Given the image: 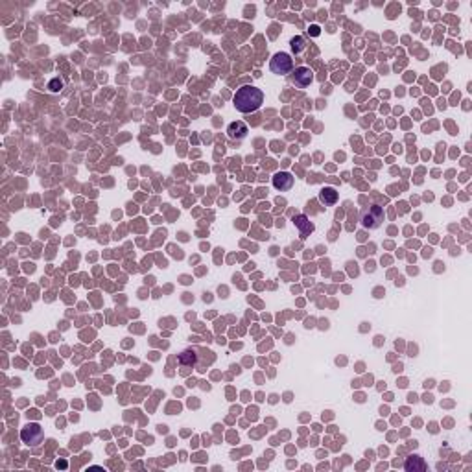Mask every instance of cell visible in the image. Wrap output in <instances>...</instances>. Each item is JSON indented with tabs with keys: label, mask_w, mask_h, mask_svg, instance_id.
Listing matches in <instances>:
<instances>
[{
	"label": "cell",
	"mask_w": 472,
	"mask_h": 472,
	"mask_svg": "<svg viewBox=\"0 0 472 472\" xmlns=\"http://www.w3.org/2000/svg\"><path fill=\"white\" fill-rule=\"evenodd\" d=\"M232 101L240 113H255L264 103V92L253 85H244L236 91Z\"/></svg>",
	"instance_id": "6da1fadb"
},
{
	"label": "cell",
	"mask_w": 472,
	"mask_h": 472,
	"mask_svg": "<svg viewBox=\"0 0 472 472\" xmlns=\"http://www.w3.org/2000/svg\"><path fill=\"white\" fill-rule=\"evenodd\" d=\"M384 223V208L380 205H369L361 211V225L367 229H378Z\"/></svg>",
	"instance_id": "7a4b0ae2"
},
{
	"label": "cell",
	"mask_w": 472,
	"mask_h": 472,
	"mask_svg": "<svg viewBox=\"0 0 472 472\" xmlns=\"http://www.w3.org/2000/svg\"><path fill=\"white\" fill-rule=\"evenodd\" d=\"M270 68L271 72L277 74V76H288V74L294 72V61H292V56L286 52H277L271 58L270 61Z\"/></svg>",
	"instance_id": "3957f363"
},
{
	"label": "cell",
	"mask_w": 472,
	"mask_h": 472,
	"mask_svg": "<svg viewBox=\"0 0 472 472\" xmlns=\"http://www.w3.org/2000/svg\"><path fill=\"white\" fill-rule=\"evenodd\" d=\"M43 437H44L43 428H41V424H37V423H28L24 428L20 430V439H22V443L28 444V447H37V444L43 441Z\"/></svg>",
	"instance_id": "277c9868"
},
{
	"label": "cell",
	"mask_w": 472,
	"mask_h": 472,
	"mask_svg": "<svg viewBox=\"0 0 472 472\" xmlns=\"http://www.w3.org/2000/svg\"><path fill=\"white\" fill-rule=\"evenodd\" d=\"M313 82V72L306 67H299L292 72V83L297 89H306Z\"/></svg>",
	"instance_id": "5b68a950"
},
{
	"label": "cell",
	"mask_w": 472,
	"mask_h": 472,
	"mask_svg": "<svg viewBox=\"0 0 472 472\" xmlns=\"http://www.w3.org/2000/svg\"><path fill=\"white\" fill-rule=\"evenodd\" d=\"M271 183H273V187L277 188V190H280V192H288V190H292V187H294V175L288 174V172H279V174H275L273 177H271Z\"/></svg>",
	"instance_id": "8992f818"
},
{
	"label": "cell",
	"mask_w": 472,
	"mask_h": 472,
	"mask_svg": "<svg viewBox=\"0 0 472 472\" xmlns=\"http://www.w3.org/2000/svg\"><path fill=\"white\" fill-rule=\"evenodd\" d=\"M337 198H339V194H337V190L334 187H323L321 190H319V201L323 203L325 207H332V205H336Z\"/></svg>",
	"instance_id": "52a82bcc"
},
{
	"label": "cell",
	"mask_w": 472,
	"mask_h": 472,
	"mask_svg": "<svg viewBox=\"0 0 472 472\" xmlns=\"http://www.w3.org/2000/svg\"><path fill=\"white\" fill-rule=\"evenodd\" d=\"M247 125L244 124V122H232V124H229V127H227V135H229V139L232 140H242L247 137Z\"/></svg>",
	"instance_id": "ba28073f"
},
{
	"label": "cell",
	"mask_w": 472,
	"mask_h": 472,
	"mask_svg": "<svg viewBox=\"0 0 472 472\" xmlns=\"http://www.w3.org/2000/svg\"><path fill=\"white\" fill-rule=\"evenodd\" d=\"M294 223H295V227L299 229V234H301V238H306V236H310L313 232V223L310 222L308 218L306 216H295L294 218Z\"/></svg>",
	"instance_id": "9c48e42d"
},
{
	"label": "cell",
	"mask_w": 472,
	"mask_h": 472,
	"mask_svg": "<svg viewBox=\"0 0 472 472\" xmlns=\"http://www.w3.org/2000/svg\"><path fill=\"white\" fill-rule=\"evenodd\" d=\"M404 468L408 472H411V470H424V468H426V463H424L423 458H419V456H410V458L406 459Z\"/></svg>",
	"instance_id": "30bf717a"
},
{
	"label": "cell",
	"mask_w": 472,
	"mask_h": 472,
	"mask_svg": "<svg viewBox=\"0 0 472 472\" xmlns=\"http://www.w3.org/2000/svg\"><path fill=\"white\" fill-rule=\"evenodd\" d=\"M196 361H198V354L194 351H183L181 354H179V363L185 367H192L196 365Z\"/></svg>",
	"instance_id": "8fae6325"
},
{
	"label": "cell",
	"mask_w": 472,
	"mask_h": 472,
	"mask_svg": "<svg viewBox=\"0 0 472 472\" xmlns=\"http://www.w3.org/2000/svg\"><path fill=\"white\" fill-rule=\"evenodd\" d=\"M290 44H292V50H294L295 54L303 52L304 46H306V41H304V37H301V35H297V37H294L292 41H290Z\"/></svg>",
	"instance_id": "7c38bea8"
},
{
	"label": "cell",
	"mask_w": 472,
	"mask_h": 472,
	"mask_svg": "<svg viewBox=\"0 0 472 472\" xmlns=\"http://www.w3.org/2000/svg\"><path fill=\"white\" fill-rule=\"evenodd\" d=\"M61 87H63V82H61V80H52V82H50V85H48V89H50L52 92H58Z\"/></svg>",
	"instance_id": "4fadbf2b"
}]
</instances>
